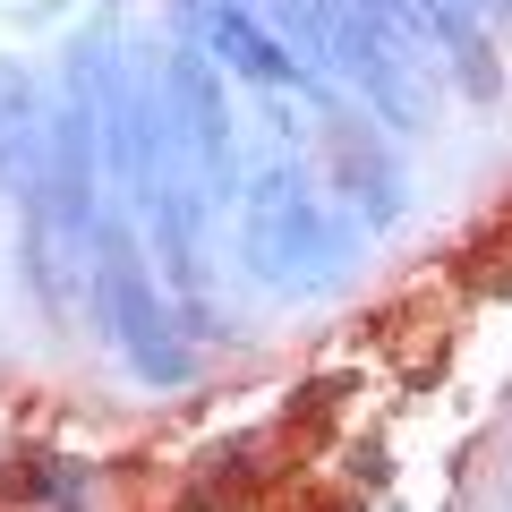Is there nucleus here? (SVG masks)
<instances>
[{
  "label": "nucleus",
  "mask_w": 512,
  "mask_h": 512,
  "mask_svg": "<svg viewBox=\"0 0 512 512\" xmlns=\"http://www.w3.org/2000/svg\"><path fill=\"white\" fill-rule=\"evenodd\" d=\"M359 222L325 197V171L299 146H274L248 163L239 188V265L274 299H316L359 265Z\"/></svg>",
  "instance_id": "f257e3e1"
},
{
  "label": "nucleus",
  "mask_w": 512,
  "mask_h": 512,
  "mask_svg": "<svg viewBox=\"0 0 512 512\" xmlns=\"http://www.w3.org/2000/svg\"><path fill=\"white\" fill-rule=\"evenodd\" d=\"M171 18H180V43H205L214 52L222 77H248L256 94H299V103H316V120L342 111V94L325 86V69H308L248 0H171Z\"/></svg>",
  "instance_id": "f03ea898"
},
{
  "label": "nucleus",
  "mask_w": 512,
  "mask_h": 512,
  "mask_svg": "<svg viewBox=\"0 0 512 512\" xmlns=\"http://www.w3.org/2000/svg\"><path fill=\"white\" fill-rule=\"evenodd\" d=\"M163 94H171V120H180V146L197 163L205 197L239 205L248 188V163H239V128H231V94H222V69L205 43H163Z\"/></svg>",
  "instance_id": "7ed1b4c3"
},
{
  "label": "nucleus",
  "mask_w": 512,
  "mask_h": 512,
  "mask_svg": "<svg viewBox=\"0 0 512 512\" xmlns=\"http://www.w3.org/2000/svg\"><path fill=\"white\" fill-rule=\"evenodd\" d=\"M325 197L342 205L359 231H393L410 214V171H402V137H384L367 111H325Z\"/></svg>",
  "instance_id": "20e7f679"
},
{
  "label": "nucleus",
  "mask_w": 512,
  "mask_h": 512,
  "mask_svg": "<svg viewBox=\"0 0 512 512\" xmlns=\"http://www.w3.org/2000/svg\"><path fill=\"white\" fill-rule=\"evenodd\" d=\"M256 18L274 26L282 43H291L299 60H308V69H325L333 86H350V69H359L367 60V43L384 35L376 18H367L359 0H248Z\"/></svg>",
  "instance_id": "39448f33"
}]
</instances>
